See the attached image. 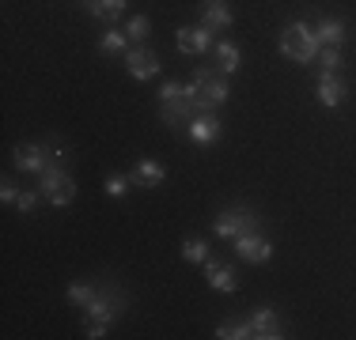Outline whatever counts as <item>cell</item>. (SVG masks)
Wrapping results in <instances>:
<instances>
[{
  "label": "cell",
  "instance_id": "obj_23",
  "mask_svg": "<svg viewBox=\"0 0 356 340\" xmlns=\"http://www.w3.org/2000/svg\"><path fill=\"white\" fill-rule=\"evenodd\" d=\"M133 185V178L129 174H106V182H103V189H106V197H125V189Z\"/></svg>",
  "mask_w": 356,
  "mask_h": 340
},
{
  "label": "cell",
  "instance_id": "obj_13",
  "mask_svg": "<svg viewBox=\"0 0 356 340\" xmlns=\"http://www.w3.org/2000/svg\"><path fill=\"white\" fill-rule=\"evenodd\" d=\"M129 178H133V185L156 189V185H163V182H167V167H163V163H156V159H140V163L129 170Z\"/></svg>",
  "mask_w": 356,
  "mask_h": 340
},
{
  "label": "cell",
  "instance_id": "obj_17",
  "mask_svg": "<svg viewBox=\"0 0 356 340\" xmlns=\"http://www.w3.org/2000/svg\"><path fill=\"white\" fill-rule=\"evenodd\" d=\"M125 4H129V0H83L88 15H95V19H122Z\"/></svg>",
  "mask_w": 356,
  "mask_h": 340
},
{
  "label": "cell",
  "instance_id": "obj_12",
  "mask_svg": "<svg viewBox=\"0 0 356 340\" xmlns=\"http://www.w3.org/2000/svg\"><path fill=\"white\" fill-rule=\"evenodd\" d=\"M250 325H254V340H281L284 329H281V318H277L269 306H258L250 314Z\"/></svg>",
  "mask_w": 356,
  "mask_h": 340
},
{
  "label": "cell",
  "instance_id": "obj_27",
  "mask_svg": "<svg viewBox=\"0 0 356 340\" xmlns=\"http://www.w3.org/2000/svg\"><path fill=\"white\" fill-rule=\"evenodd\" d=\"M19 201V189H15L12 178H4V185H0V204H15Z\"/></svg>",
  "mask_w": 356,
  "mask_h": 340
},
{
  "label": "cell",
  "instance_id": "obj_18",
  "mask_svg": "<svg viewBox=\"0 0 356 340\" xmlns=\"http://www.w3.org/2000/svg\"><path fill=\"white\" fill-rule=\"evenodd\" d=\"M209 257H213V253H209V242L201 235H190L182 242V261H190V265H205Z\"/></svg>",
  "mask_w": 356,
  "mask_h": 340
},
{
  "label": "cell",
  "instance_id": "obj_26",
  "mask_svg": "<svg viewBox=\"0 0 356 340\" xmlns=\"http://www.w3.org/2000/svg\"><path fill=\"white\" fill-rule=\"evenodd\" d=\"M178 95H182V83H178V80H167L163 87H159V106H163V102H175Z\"/></svg>",
  "mask_w": 356,
  "mask_h": 340
},
{
  "label": "cell",
  "instance_id": "obj_21",
  "mask_svg": "<svg viewBox=\"0 0 356 340\" xmlns=\"http://www.w3.org/2000/svg\"><path fill=\"white\" fill-rule=\"evenodd\" d=\"M125 34H129L133 46H144V42H148V34H152V19H148V15H133L129 27H125Z\"/></svg>",
  "mask_w": 356,
  "mask_h": 340
},
{
  "label": "cell",
  "instance_id": "obj_7",
  "mask_svg": "<svg viewBox=\"0 0 356 340\" xmlns=\"http://www.w3.org/2000/svg\"><path fill=\"white\" fill-rule=\"evenodd\" d=\"M83 314H88V321H106V325H110V321H114L118 314H122V295H118L110 284H103L95 299L83 306Z\"/></svg>",
  "mask_w": 356,
  "mask_h": 340
},
{
  "label": "cell",
  "instance_id": "obj_19",
  "mask_svg": "<svg viewBox=\"0 0 356 340\" xmlns=\"http://www.w3.org/2000/svg\"><path fill=\"white\" fill-rule=\"evenodd\" d=\"M216 337H220V340H247V337H254V325H250V318L220 321V325H216Z\"/></svg>",
  "mask_w": 356,
  "mask_h": 340
},
{
  "label": "cell",
  "instance_id": "obj_24",
  "mask_svg": "<svg viewBox=\"0 0 356 340\" xmlns=\"http://www.w3.org/2000/svg\"><path fill=\"white\" fill-rule=\"evenodd\" d=\"M318 65H322V72H341V49H337V46H322Z\"/></svg>",
  "mask_w": 356,
  "mask_h": 340
},
{
  "label": "cell",
  "instance_id": "obj_22",
  "mask_svg": "<svg viewBox=\"0 0 356 340\" xmlns=\"http://www.w3.org/2000/svg\"><path fill=\"white\" fill-rule=\"evenodd\" d=\"M95 295H99L95 284H80V280H76V284H69V303L80 306V310H83V306H88L91 299H95Z\"/></svg>",
  "mask_w": 356,
  "mask_h": 340
},
{
  "label": "cell",
  "instance_id": "obj_6",
  "mask_svg": "<svg viewBox=\"0 0 356 340\" xmlns=\"http://www.w3.org/2000/svg\"><path fill=\"white\" fill-rule=\"evenodd\" d=\"M125 68H129V76L133 80H156L159 76V68H163V61L156 57V49H148V46H133L129 53H125Z\"/></svg>",
  "mask_w": 356,
  "mask_h": 340
},
{
  "label": "cell",
  "instance_id": "obj_1",
  "mask_svg": "<svg viewBox=\"0 0 356 340\" xmlns=\"http://www.w3.org/2000/svg\"><path fill=\"white\" fill-rule=\"evenodd\" d=\"M281 53L288 57V61H296V65H311V61H318L322 42H318L315 27H311L307 19L288 23V27L281 31Z\"/></svg>",
  "mask_w": 356,
  "mask_h": 340
},
{
  "label": "cell",
  "instance_id": "obj_8",
  "mask_svg": "<svg viewBox=\"0 0 356 340\" xmlns=\"http://www.w3.org/2000/svg\"><path fill=\"white\" fill-rule=\"evenodd\" d=\"M318 106L337 110L345 99H349V83H345L341 72H318V91H315Z\"/></svg>",
  "mask_w": 356,
  "mask_h": 340
},
{
  "label": "cell",
  "instance_id": "obj_2",
  "mask_svg": "<svg viewBox=\"0 0 356 340\" xmlns=\"http://www.w3.org/2000/svg\"><path fill=\"white\" fill-rule=\"evenodd\" d=\"M42 182H38V193H42V201H49L54 208H69V204L76 201V182H72V174H69V167H65V151L54 159L46 170H42Z\"/></svg>",
  "mask_w": 356,
  "mask_h": 340
},
{
  "label": "cell",
  "instance_id": "obj_16",
  "mask_svg": "<svg viewBox=\"0 0 356 340\" xmlns=\"http://www.w3.org/2000/svg\"><path fill=\"white\" fill-rule=\"evenodd\" d=\"M213 53H216V68L224 76H232V72L243 68V53H239V46H232V42H216Z\"/></svg>",
  "mask_w": 356,
  "mask_h": 340
},
{
  "label": "cell",
  "instance_id": "obj_10",
  "mask_svg": "<svg viewBox=\"0 0 356 340\" xmlns=\"http://www.w3.org/2000/svg\"><path fill=\"white\" fill-rule=\"evenodd\" d=\"M175 42H178V49H182L186 57H197V53H205V49L216 46V42H213V31H209L205 23H197V27H178Z\"/></svg>",
  "mask_w": 356,
  "mask_h": 340
},
{
  "label": "cell",
  "instance_id": "obj_14",
  "mask_svg": "<svg viewBox=\"0 0 356 340\" xmlns=\"http://www.w3.org/2000/svg\"><path fill=\"white\" fill-rule=\"evenodd\" d=\"M201 23H205L209 31L232 27V8H227V0H201Z\"/></svg>",
  "mask_w": 356,
  "mask_h": 340
},
{
  "label": "cell",
  "instance_id": "obj_4",
  "mask_svg": "<svg viewBox=\"0 0 356 340\" xmlns=\"http://www.w3.org/2000/svg\"><path fill=\"white\" fill-rule=\"evenodd\" d=\"M57 155H61V148L54 151L49 140H35V144H19L15 155H12V163H15V170H23V174H42Z\"/></svg>",
  "mask_w": 356,
  "mask_h": 340
},
{
  "label": "cell",
  "instance_id": "obj_3",
  "mask_svg": "<svg viewBox=\"0 0 356 340\" xmlns=\"http://www.w3.org/2000/svg\"><path fill=\"white\" fill-rule=\"evenodd\" d=\"M261 227V216L254 208H247V204H232V208H224L216 216V223H213V231L220 235V238H239V235H247V231H258Z\"/></svg>",
  "mask_w": 356,
  "mask_h": 340
},
{
  "label": "cell",
  "instance_id": "obj_25",
  "mask_svg": "<svg viewBox=\"0 0 356 340\" xmlns=\"http://www.w3.org/2000/svg\"><path fill=\"white\" fill-rule=\"evenodd\" d=\"M38 201H42V193H38V189H19V201H15V212H19V216H31V212L38 208Z\"/></svg>",
  "mask_w": 356,
  "mask_h": 340
},
{
  "label": "cell",
  "instance_id": "obj_28",
  "mask_svg": "<svg viewBox=\"0 0 356 340\" xmlns=\"http://www.w3.org/2000/svg\"><path fill=\"white\" fill-rule=\"evenodd\" d=\"M106 321H88V329H83V337H88V340H103L106 337Z\"/></svg>",
  "mask_w": 356,
  "mask_h": 340
},
{
  "label": "cell",
  "instance_id": "obj_9",
  "mask_svg": "<svg viewBox=\"0 0 356 340\" xmlns=\"http://www.w3.org/2000/svg\"><path fill=\"white\" fill-rule=\"evenodd\" d=\"M220 133H224V121H220L216 110H205V114H197L190 125H186V136H190L193 144H201V148L216 144V140H220Z\"/></svg>",
  "mask_w": 356,
  "mask_h": 340
},
{
  "label": "cell",
  "instance_id": "obj_5",
  "mask_svg": "<svg viewBox=\"0 0 356 340\" xmlns=\"http://www.w3.org/2000/svg\"><path fill=\"white\" fill-rule=\"evenodd\" d=\"M232 246H235V253H239L247 265H261V261L273 257V242L261 235V227H258V231H247V235L232 238Z\"/></svg>",
  "mask_w": 356,
  "mask_h": 340
},
{
  "label": "cell",
  "instance_id": "obj_11",
  "mask_svg": "<svg viewBox=\"0 0 356 340\" xmlns=\"http://www.w3.org/2000/svg\"><path fill=\"white\" fill-rule=\"evenodd\" d=\"M205 280H209V287H213V291H224V295L239 291V276H235V269L227 265V261L209 257L205 261Z\"/></svg>",
  "mask_w": 356,
  "mask_h": 340
},
{
  "label": "cell",
  "instance_id": "obj_15",
  "mask_svg": "<svg viewBox=\"0 0 356 340\" xmlns=\"http://www.w3.org/2000/svg\"><path fill=\"white\" fill-rule=\"evenodd\" d=\"M315 34H318V42L322 46H337L341 49V42L349 38V27H345V19H337V15H322V19L315 23Z\"/></svg>",
  "mask_w": 356,
  "mask_h": 340
},
{
  "label": "cell",
  "instance_id": "obj_20",
  "mask_svg": "<svg viewBox=\"0 0 356 340\" xmlns=\"http://www.w3.org/2000/svg\"><path fill=\"white\" fill-rule=\"evenodd\" d=\"M99 49H103V53H129V34L110 27V31H103V38H99Z\"/></svg>",
  "mask_w": 356,
  "mask_h": 340
}]
</instances>
